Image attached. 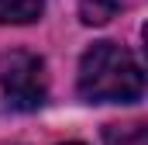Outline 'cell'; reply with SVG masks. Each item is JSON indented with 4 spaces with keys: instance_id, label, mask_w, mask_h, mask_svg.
<instances>
[{
    "instance_id": "5",
    "label": "cell",
    "mask_w": 148,
    "mask_h": 145,
    "mask_svg": "<svg viewBox=\"0 0 148 145\" xmlns=\"http://www.w3.org/2000/svg\"><path fill=\"white\" fill-rule=\"evenodd\" d=\"M103 138H107V145H148V135H145L141 124H127V128L110 124L103 131Z\"/></svg>"
},
{
    "instance_id": "6",
    "label": "cell",
    "mask_w": 148,
    "mask_h": 145,
    "mask_svg": "<svg viewBox=\"0 0 148 145\" xmlns=\"http://www.w3.org/2000/svg\"><path fill=\"white\" fill-rule=\"evenodd\" d=\"M66 145H83V142H66Z\"/></svg>"
},
{
    "instance_id": "2",
    "label": "cell",
    "mask_w": 148,
    "mask_h": 145,
    "mask_svg": "<svg viewBox=\"0 0 148 145\" xmlns=\"http://www.w3.org/2000/svg\"><path fill=\"white\" fill-rule=\"evenodd\" d=\"M0 90L10 110H38L48 97V72L35 52H3L0 55Z\"/></svg>"
},
{
    "instance_id": "1",
    "label": "cell",
    "mask_w": 148,
    "mask_h": 145,
    "mask_svg": "<svg viewBox=\"0 0 148 145\" xmlns=\"http://www.w3.org/2000/svg\"><path fill=\"white\" fill-rule=\"evenodd\" d=\"M79 93L90 104H138L145 72L117 41H97L79 59Z\"/></svg>"
},
{
    "instance_id": "3",
    "label": "cell",
    "mask_w": 148,
    "mask_h": 145,
    "mask_svg": "<svg viewBox=\"0 0 148 145\" xmlns=\"http://www.w3.org/2000/svg\"><path fill=\"white\" fill-rule=\"evenodd\" d=\"M45 14V0H0V24H31Z\"/></svg>"
},
{
    "instance_id": "4",
    "label": "cell",
    "mask_w": 148,
    "mask_h": 145,
    "mask_svg": "<svg viewBox=\"0 0 148 145\" xmlns=\"http://www.w3.org/2000/svg\"><path fill=\"white\" fill-rule=\"evenodd\" d=\"M117 10H121L117 0H83L79 3L83 24H107L110 17H117Z\"/></svg>"
}]
</instances>
